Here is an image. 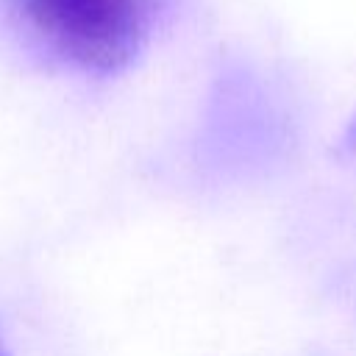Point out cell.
I'll use <instances>...</instances> for the list:
<instances>
[{"mask_svg":"<svg viewBox=\"0 0 356 356\" xmlns=\"http://www.w3.org/2000/svg\"><path fill=\"white\" fill-rule=\"evenodd\" d=\"M0 356H8V350H6V345L0 342Z\"/></svg>","mask_w":356,"mask_h":356,"instance_id":"obj_2","label":"cell"},{"mask_svg":"<svg viewBox=\"0 0 356 356\" xmlns=\"http://www.w3.org/2000/svg\"><path fill=\"white\" fill-rule=\"evenodd\" d=\"M178 0H6L19 47L53 70L111 78L145 56Z\"/></svg>","mask_w":356,"mask_h":356,"instance_id":"obj_1","label":"cell"},{"mask_svg":"<svg viewBox=\"0 0 356 356\" xmlns=\"http://www.w3.org/2000/svg\"><path fill=\"white\" fill-rule=\"evenodd\" d=\"M350 136H356V122H353V131H350Z\"/></svg>","mask_w":356,"mask_h":356,"instance_id":"obj_3","label":"cell"}]
</instances>
